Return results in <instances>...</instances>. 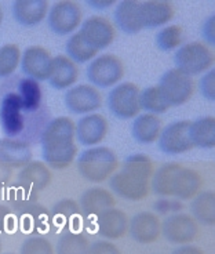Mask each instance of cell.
Returning a JSON list of instances; mask_svg holds the SVG:
<instances>
[{
	"label": "cell",
	"instance_id": "obj_45",
	"mask_svg": "<svg viewBox=\"0 0 215 254\" xmlns=\"http://www.w3.org/2000/svg\"><path fill=\"white\" fill-rule=\"evenodd\" d=\"M87 4L91 7H94V8H98V10H102V8H108V7H112L116 4V1L114 0H89L87 1Z\"/></svg>",
	"mask_w": 215,
	"mask_h": 254
},
{
	"label": "cell",
	"instance_id": "obj_8",
	"mask_svg": "<svg viewBox=\"0 0 215 254\" xmlns=\"http://www.w3.org/2000/svg\"><path fill=\"white\" fill-rule=\"evenodd\" d=\"M159 87L170 107H181L195 94L193 77L178 68H171L160 79Z\"/></svg>",
	"mask_w": 215,
	"mask_h": 254
},
{
	"label": "cell",
	"instance_id": "obj_40",
	"mask_svg": "<svg viewBox=\"0 0 215 254\" xmlns=\"http://www.w3.org/2000/svg\"><path fill=\"white\" fill-rule=\"evenodd\" d=\"M199 87H200V93L202 95L209 100V101H215V69L207 70V73L200 79L199 83Z\"/></svg>",
	"mask_w": 215,
	"mask_h": 254
},
{
	"label": "cell",
	"instance_id": "obj_5",
	"mask_svg": "<svg viewBox=\"0 0 215 254\" xmlns=\"http://www.w3.org/2000/svg\"><path fill=\"white\" fill-rule=\"evenodd\" d=\"M124 76V64L114 54H102L89 64L87 79L91 86L110 89L114 87Z\"/></svg>",
	"mask_w": 215,
	"mask_h": 254
},
{
	"label": "cell",
	"instance_id": "obj_46",
	"mask_svg": "<svg viewBox=\"0 0 215 254\" xmlns=\"http://www.w3.org/2000/svg\"><path fill=\"white\" fill-rule=\"evenodd\" d=\"M3 18H4V14H3V10H1V6H0V25L3 22Z\"/></svg>",
	"mask_w": 215,
	"mask_h": 254
},
{
	"label": "cell",
	"instance_id": "obj_33",
	"mask_svg": "<svg viewBox=\"0 0 215 254\" xmlns=\"http://www.w3.org/2000/svg\"><path fill=\"white\" fill-rule=\"evenodd\" d=\"M139 102H141V109L146 111V114L161 115L171 108L159 86H149L141 90Z\"/></svg>",
	"mask_w": 215,
	"mask_h": 254
},
{
	"label": "cell",
	"instance_id": "obj_12",
	"mask_svg": "<svg viewBox=\"0 0 215 254\" xmlns=\"http://www.w3.org/2000/svg\"><path fill=\"white\" fill-rule=\"evenodd\" d=\"M79 33L95 50H104L113 43L116 29L113 24L102 15H91L83 21Z\"/></svg>",
	"mask_w": 215,
	"mask_h": 254
},
{
	"label": "cell",
	"instance_id": "obj_7",
	"mask_svg": "<svg viewBox=\"0 0 215 254\" xmlns=\"http://www.w3.org/2000/svg\"><path fill=\"white\" fill-rule=\"evenodd\" d=\"M49 26L54 33L66 36L80 28L83 22V10L80 4L73 0L55 1L47 14Z\"/></svg>",
	"mask_w": 215,
	"mask_h": 254
},
{
	"label": "cell",
	"instance_id": "obj_42",
	"mask_svg": "<svg viewBox=\"0 0 215 254\" xmlns=\"http://www.w3.org/2000/svg\"><path fill=\"white\" fill-rule=\"evenodd\" d=\"M203 36L207 40L209 45H215V15H210L209 18L206 19V22L203 24Z\"/></svg>",
	"mask_w": 215,
	"mask_h": 254
},
{
	"label": "cell",
	"instance_id": "obj_49",
	"mask_svg": "<svg viewBox=\"0 0 215 254\" xmlns=\"http://www.w3.org/2000/svg\"><path fill=\"white\" fill-rule=\"evenodd\" d=\"M155 254H160V253H155Z\"/></svg>",
	"mask_w": 215,
	"mask_h": 254
},
{
	"label": "cell",
	"instance_id": "obj_36",
	"mask_svg": "<svg viewBox=\"0 0 215 254\" xmlns=\"http://www.w3.org/2000/svg\"><path fill=\"white\" fill-rule=\"evenodd\" d=\"M22 53L14 43H7L0 47V77L13 75L21 64Z\"/></svg>",
	"mask_w": 215,
	"mask_h": 254
},
{
	"label": "cell",
	"instance_id": "obj_3",
	"mask_svg": "<svg viewBox=\"0 0 215 254\" xmlns=\"http://www.w3.org/2000/svg\"><path fill=\"white\" fill-rule=\"evenodd\" d=\"M117 155L109 146H91L83 151L77 159V172L80 177L95 184L109 180L117 170Z\"/></svg>",
	"mask_w": 215,
	"mask_h": 254
},
{
	"label": "cell",
	"instance_id": "obj_30",
	"mask_svg": "<svg viewBox=\"0 0 215 254\" xmlns=\"http://www.w3.org/2000/svg\"><path fill=\"white\" fill-rule=\"evenodd\" d=\"M182 167L181 163L177 162H170L164 163L159 167L152 176V184L151 188L160 197H172V184L174 178Z\"/></svg>",
	"mask_w": 215,
	"mask_h": 254
},
{
	"label": "cell",
	"instance_id": "obj_20",
	"mask_svg": "<svg viewBox=\"0 0 215 254\" xmlns=\"http://www.w3.org/2000/svg\"><path fill=\"white\" fill-rule=\"evenodd\" d=\"M79 206L84 216H100L105 210L112 209L116 206V197L107 188L91 187L86 190L80 196Z\"/></svg>",
	"mask_w": 215,
	"mask_h": 254
},
{
	"label": "cell",
	"instance_id": "obj_21",
	"mask_svg": "<svg viewBox=\"0 0 215 254\" xmlns=\"http://www.w3.org/2000/svg\"><path fill=\"white\" fill-rule=\"evenodd\" d=\"M32 146L29 142L18 138H0V160L11 169H22L32 162Z\"/></svg>",
	"mask_w": 215,
	"mask_h": 254
},
{
	"label": "cell",
	"instance_id": "obj_16",
	"mask_svg": "<svg viewBox=\"0 0 215 254\" xmlns=\"http://www.w3.org/2000/svg\"><path fill=\"white\" fill-rule=\"evenodd\" d=\"M108 121L101 114L84 115L76 123V138L80 145L97 146L105 140L108 134Z\"/></svg>",
	"mask_w": 215,
	"mask_h": 254
},
{
	"label": "cell",
	"instance_id": "obj_28",
	"mask_svg": "<svg viewBox=\"0 0 215 254\" xmlns=\"http://www.w3.org/2000/svg\"><path fill=\"white\" fill-rule=\"evenodd\" d=\"M189 137L193 146L211 149L215 146V118L203 116L190 122Z\"/></svg>",
	"mask_w": 215,
	"mask_h": 254
},
{
	"label": "cell",
	"instance_id": "obj_14",
	"mask_svg": "<svg viewBox=\"0 0 215 254\" xmlns=\"http://www.w3.org/2000/svg\"><path fill=\"white\" fill-rule=\"evenodd\" d=\"M19 65L28 77L38 82L49 80L53 68V56L42 46H29L22 53Z\"/></svg>",
	"mask_w": 215,
	"mask_h": 254
},
{
	"label": "cell",
	"instance_id": "obj_38",
	"mask_svg": "<svg viewBox=\"0 0 215 254\" xmlns=\"http://www.w3.org/2000/svg\"><path fill=\"white\" fill-rule=\"evenodd\" d=\"M19 254H55V250L49 239L43 236H32L21 245Z\"/></svg>",
	"mask_w": 215,
	"mask_h": 254
},
{
	"label": "cell",
	"instance_id": "obj_2",
	"mask_svg": "<svg viewBox=\"0 0 215 254\" xmlns=\"http://www.w3.org/2000/svg\"><path fill=\"white\" fill-rule=\"evenodd\" d=\"M45 109L36 114H28L22 108L18 94L14 91H7L0 100V127L3 134L8 138H18L29 142V135L40 134L49 123L45 118ZM31 144V142H29Z\"/></svg>",
	"mask_w": 215,
	"mask_h": 254
},
{
	"label": "cell",
	"instance_id": "obj_44",
	"mask_svg": "<svg viewBox=\"0 0 215 254\" xmlns=\"http://www.w3.org/2000/svg\"><path fill=\"white\" fill-rule=\"evenodd\" d=\"M172 254H206L204 250L195 246V245H182V246H178Z\"/></svg>",
	"mask_w": 215,
	"mask_h": 254
},
{
	"label": "cell",
	"instance_id": "obj_6",
	"mask_svg": "<svg viewBox=\"0 0 215 254\" xmlns=\"http://www.w3.org/2000/svg\"><path fill=\"white\" fill-rule=\"evenodd\" d=\"M139 93L141 90L135 83L124 82L116 84L108 95L109 111L119 119H135L142 111Z\"/></svg>",
	"mask_w": 215,
	"mask_h": 254
},
{
	"label": "cell",
	"instance_id": "obj_24",
	"mask_svg": "<svg viewBox=\"0 0 215 254\" xmlns=\"http://www.w3.org/2000/svg\"><path fill=\"white\" fill-rule=\"evenodd\" d=\"M203 185L202 174L190 167L182 166L174 178L172 184V197L178 200H190L200 193Z\"/></svg>",
	"mask_w": 215,
	"mask_h": 254
},
{
	"label": "cell",
	"instance_id": "obj_11",
	"mask_svg": "<svg viewBox=\"0 0 215 254\" xmlns=\"http://www.w3.org/2000/svg\"><path fill=\"white\" fill-rule=\"evenodd\" d=\"M189 126L190 121H177L165 126L158 140L160 149L167 155H181L193 149L195 146L190 141Z\"/></svg>",
	"mask_w": 215,
	"mask_h": 254
},
{
	"label": "cell",
	"instance_id": "obj_22",
	"mask_svg": "<svg viewBox=\"0 0 215 254\" xmlns=\"http://www.w3.org/2000/svg\"><path fill=\"white\" fill-rule=\"evenodd\" d=\"M50 3L47 0H15L13 3L14 19L22 26H36L47 17Z\"/></svg>",
	"mask_w": 215,
	"mask_h": 254
},
{
	"label": "cell",
	"instance_id": "obj_17",
	"mask_svg": "<svg viewBox=\"0 0 215 254\" xmlns=\"http://www.w3.org/2000/svg\"><path fill=\"white\" fill-rule=\"evenodd\" d=\"M128 216L123 210L116 207L105 210L100 216H97L95 220L98 234L107 241H116L126 236L128 234Z\"/></svg>",
	"mask_w": 215,
	"mask_h": 254
},
{
	"label": "cell",
	"instance_id": "obj_41",
	"mask_svg": "<svg viewBox=\"0 0 215 254\" xmlns=\"http://www.w3.org/2000/svg\"><path fill=\"white\" fill-rule=\"evenodd\" d=\"M87 254H121V252L110 241H95L89 245Z\"/></svg>",
	"mask_w": 215,
	"mask_h": 254
},
{
	"label": "cell",
	"instance_id": "obj_29",
	"mask_svg": "<svg viewBox=\"0 0 215 254\" xmlns=\"http://www.w3.org/2000/svg\"><path fill=\"white\" fill-rule=\"evenodd\" d=\"M190 213L197 224L213 227L215 224L214 190H204V192L197 193L190 203Z\"/></svg>",
	"mask_w": 215,
	"mask_h": 254
},
{
	"label": "cell",
	"instance_id": "obj_37",
	"mask_svg": "<svg viewBox=\"0 0 215 254\" xmlns=\"http://www.w3.org/2000/svg\"><path fill=\"white\" fill-rule=\"evenodd\" d=\"M184 40V31L179 25H167L156 35V45L160 50L171 51L179 49Z\"/></svg>",
	"mask_w": 215,
	"mask_h": 254
},
{
	"label": "cell",
	"instance_id": "obj_35",
	"mask_svg": "<svg viewBox=\"0 0 215 254\" xmlns=\"http://www.w3.org/2000/svg\"><path fill=\"white\" fill-rule=\"evenodd\" d=\"M123 172L133 174L144 180H151L153 176V162L145 153H133L124 160V165L121 167Z\"/></svg>",
	"mask_w": 215,
	"mask_h": 254
},
{
	"label": "cell",
	"instance_id": "obj_1",
	"mask_svg": "<svg viewBox=\"0 0 215 254\" xmlns=\"http://www.w3.org/2000/svg\"><path fill=\"white\" fill-rule=\"evenodd\" d=\"M76 125L68 116L50 119L40 134L43 159L47 166L55 170L69 167L77 155Z\"/></svg>",
	"mask_w": 215,
	"mask_h": 254
},
{
	"label": "cell",
	"instance_id": "obj_9",
	"mask_svg": "<svg viewBox=\"0 0 215 254\" xmlns=\"http://www.w3.org/2000/svg\"><path fill=\"white\" fill-rule=\"evenodd\" d=\"M161 235L172 245H190L199 235V224L186 213L171 214L161 222Z\"/></svg>",
	"mask_w": 215,
	"mask_h": 254
},
{
	"label": "cell",
	"instance_id": "obj_23",
	"mask_svg": "<svg viewBox=\"0 0 215 254\" xmlns=\"http://www.w3.org/2000/svg\"><path fill=\"white\" fill-rule=\"evenodd\" d=\"M51 172L49 166L40 160H32L21 169L18 174L19 185L31 193L47 188L51 183Z\"/></svg>",
	"mask_w": 215,
	"mask_h": 254
},
{
	"label": "cell",
	"instance_id": "obj_47",
	"mask_svg": "<svg viewBox=\"0 0 215 254\" xmlns=\"http://www.w3.org/2000/svg\"><path fill=\"white\" fill-rule=\"evenodd\" d=\"M0 253H1V239H0Z\"/></svg>",
	"mask_w": 215,
	"mask_h": 254
},
{
	"label": "cell",
	"instance_id": "obj_27",
	"mask_svg": "<svg viewBox=\"0 0 215 254\" xmlns=\"http://www.w3.org/2000/svg\"><path fill=\"white\" fill-rule=\"evenodd\" d=\"M15 93L18 94L22 108L28 114H36L42 108V87L40 83L31 77H22L17 83V90Z\"/></svg>",
	"mask_w": 215,
	"mask_h": 254
},
{
	"label": "cell",
	"instance_id": "obj_43",
	"mask_svg": "<svg viewBox=\"0 0 215 254\" xmlns=\"http://www.w3.org/2000/svg\"><path fill=\"white\" fill-rule=\"evenodd\" d=\"M13 177V169L0 160V190L4 188Z\"/></svg>",
	"mask_w": 215,
	"mask_h": 254
},
{
	"label": "cell",
	"instance_id": "obj_4",
	"mask_svg": "<svg viewBox=\"0 0 215 254\" xmlns=\"http://www.w3.org/2000/svg\"><path fill=\"white\" fill-rule=\"evenodd\" d=\"M175 68L186 75H200L214 65V54L209 46L202 42H190L182 45L174 56Z\"/></svg>",
	"mask_w": 215,
	"mask_h": 254
},
{
	"label": "cell",
	"instance_id": "obj_34",
	"mask_svg": "<svg viewBox=\"0 0 215 254\" xmlns=\"http://www.w3.org/2000/svg\"><path fill=\"white\" fill-rule=\"evenodd\" d=\"M90 242L82 232L66 231L59 236L55 254H87Z\"/></svg>",
	"mask_w": 215,
	"mask_h": 254
},
{
	"label": "cell",
	"instance_id": "obj_39",
	"mask_svg": "<svg viewBox=\"0 0 215 254\" xmlns=\"http://www.w3.org/2000/svg\"><path fill=\"white\" fill-rule=\"evenodd\" d=\"M153 210L161 214V216H171V214H177L182 213L184 204L178 199H170V197H160L155 203H153Z\"/></svg>",
	"mask_w": 215,
	"mask_h": 254
},
{
	"label": "cell",
	"instance_id": "obj_18",
	"mask_svg": "<svg viewBox=\"0 0 215 254\" xmlns=\"http://www.w3.org/2000/svg\"><path fill=\"white\" fill-rule=\"evenodd\" d=\"M175 14L170 1L146 0L139 1V17L144 28H159L167 25Z\"/></svg>",
	"mask_w": 215,
	"mask_h": 254
},
{
	"label": "cell",
	"instance_id": "obj_25",
	"mask_svg": "<svg viewBox=\"0 0 215 254\" xmlns=\"http://www.w3.org/2000/svg\"><path fill=\"white\" fill-rule=\"evenodd\" d=\"M161 130V121L159 119L158 115L153 114H139L134 119L131 126L134 140L144 145L158 142Z\"/></svg>",
	"mask_w": 215,
	"mask_h": 254
},
{
	"label": "cell",
	"instance_id": "obj_31",
	"mask_svg": "<svg viewBox=\"0 0 215 254\" xmlns=\"http://www.w3.org/2000/svg\"><path fill=\"white\" fill-rule=\"evenodd\" d=\"M82 214V210L79 206V202L70 197H63L58 200L51 209V217L53 221L58 227L69 228V225H73L75 222L79 221Z\"/></svg>",
	"mask_w": 215,
	"mask_h": 254
},
{
	"label": "cell",
	"instance_id": "obj_10",
	"mask_svg": "<svg viewBox=\"0 0 215 254\" xmlns=\"http://www.w3.org/2000/svg\"><path fill=\"white\" fill-rule=\"evenodd\" d=\"M63 101L72 114L89 115L102 107V94L91 84H76L66 90Z\"/></svg>",
	"mask_w": 215,
	"mask_h": 254
},
{
	"label": "cell",
	"instance_id": "obj_19",
	"mask_svg": "<svg viewBox=\"0 0 215 254\" xmlns=\"http://www.w3.org/2000/svg\"><path fill=\"white\" fill-rule=\"evenodd\" d=\"M80 75V70L76 63H73L66 54H58L53 57V68H51L49 82L57 90H68L75 86Z\"/></svg>",
	"mask_w": 215,
	"mask_h": 254
},
{
	"label": "cell",
	"instance_id": "obj_32",
	"mask_svg": "<svg viewBox=\"0 0 215 254\" xmlns=\"http://www.w3.org/2000/svg\"><path fill=\"white\" fill-rule=\"evenodd\" d=\"M100 51L95 50L93 46H90L86 39L83 38L82 35L76 32L72 33L66 42V56L76 64H84L91 63Z\"/></svg>",
	"mask_w": 215,
	"mask_h": 254
},
{
	"label": "cell",
	"instance_id": "obj_48",
	"mask_svg": "<svg viewBox=\"0 0 215 254\" xmlns=\"http://www.w3.org/2000/svg\"><path fill=\"white\" fill-rule=\"evenodd\" d=\"M0 254H1V253H0ZM3 254H14V253H3Z\"/></svg>",
	"mask_w": 215,
	"mask_h": 254
},
{
	"label": "cell",
	"instance_id": "obj_13",
	"mask_svg": "<svg viewBox=\"0 0 215 254\" xmlns=\"http://www.w3.org/2000/svg\"><path fill=\"white\" fill-rule=\"evenodd\" d=\"M109 187L117 196L130 202H141L151 192V184L148 180L128 174L123 170L114 173L109 178Z\"/></svg>",
	"mask_w": 215,
	"mask_h": 254
},
{
	"label": "cell",
	"instance_id": "obj_26",
	"mask_svg": "<svg viewBox=\"0 0 215 254\" xmlns=\"http://www.w3.org/2000/svg\"><path fill=\"white\" fill-rule=\"evenodd\" d=\"M114 21L127 35H135L144 29L139 17L138 0H123L114 8Z\"/></svg>",
	"mask_w": 215,
	"mask_h": 254
},
{
	"label": "cell",
	"instance_id": "obj_15",
	"mask_svg": "<svg viewBox=\"0 0 215 254\" xmlns=\"http://www.w3.org/2000/svg\"><path fill=\"white\" fill-rule=\"evenodd\" d=\"M128 234L139 245H152L161 236V221L153 211H139L128 222Z\"/></svg>",
	"mask_w": 215,
	"mask_h": 254
}]
</instances>
